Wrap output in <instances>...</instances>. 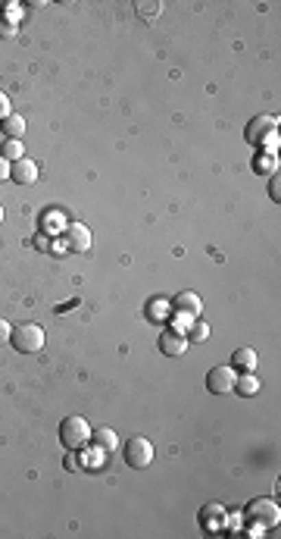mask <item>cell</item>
<instances>
[{
  "label": "cell",
  "instance_id": "1",
  "mask_svg": "<svg viewBox=\"0 0 281 539\" xmlns=\"http://www.w3.org/2000/svg\"><path fill=\"white\" fill-rule=\"evenodd\" d=\"M244 518H247V527H253V533H262L266 527H278L281 508L272 498H253L244 508Z\"/></svg>",
  "mask_w": 281,
  "mask_h": 539
},
{
  "label": "cell",
  "instance_id": "2",
  "mask_svg": "<svg viewBox=\"0 0 281 539\" xmlns=\"http://www.w3.org/2000/svg\"><path fill=\"white\" fill-rule=\"evenodd\" d=\"M60 442H63L69 452H78V448H84L88 442H91V426H88V420L78 417V414L66 417L63 424H60Z\"/></svg>",
  "mask_w": 281,
  "mask_h": 539
},
{
  "label": "cell",
  "instance_id": "3",
  "mask_svg": "<svg viewBox=\"0 0 281 539\" xmlns=\"http://www.w3.org/2000/svg\"><path fill=\"white\" fill-rule=\"evenodd\" d=\"M10 345L19 351V355H35L44 348V329L38 323H22L10 333Z\"/></svg>",
  "mask_w": 281,
  "mask_h": 539
},
{
  "label": "cell",
  "instance_id": "4",
  "mask_svg": "<svg viewBox=\"0 0 281 539\" xmlns=\"http://www.w3.org/2000/svg\"><path fill=\"white\" fill-rule=\"evenodd\" d=\"M122 458H125V464L132 470H144L154 461V446H150V439H144V436H132V439L125 442V448H122Z\"/></svg>",
  "mask_w": 281,
  "mask_h": 539
},
{
  "label": "cell",
  "instance_id": "5",
  "mask_svg": "<svg viewBox=\"0 0 281 539\" xmlns=\"http://www.w3.org/2000/svg\"><path fill=\"white\" fill-rule=\"evenodd\" d=\"M234 380H238V373H234L232 367L219 364V367H212L210 373H206V389H210L212 395H228V392L234 389Z\"/></svg>",
  "mask_w": 281,
  "mask_h": 539
},
{
  "label": "cell",
  "instance_id": "6",
  "mask_svg": "<svg viewBox=\"0 0 281 539\" xmlns=\"http://www.w3.org/2000/svg\"><path fill=\"white\" fill-rule=\"evenodd\" d=\"M269 132H278V116L262 113L256 120H250V126L244 129V138H247V144H260Z\"/></svg>",
  "mask_w": 281,
  "mask_h": 539
},
{
  "label": "cell",
  "instance_id": "7",
  "mask_svg": "<svg viewBox=\"0 0 281 539\" xmlns=\"http://www.w3.org/2000/svg\"><path fill=\"white\" fill-rule=\"evenodd\" d=\"M10 179L16 185H35L38 182V164L35 160H28V157H19L10 164Z\"/></svg>",
  "mask_w": 281,
  "mask_h": 539
},
{
  "label": "cell",
  "instance_id": "8",
  "mask_svg": "<svg viewBox=\"0 0 281 539\" xmlns=\"http://www.w3.org/2000/svg\"><path fill=\"white\" fill-rule=\"evenodd\" d=\"M160 351L169 358H178L188 351V339H184V333H178L175 327L172 329H162L160 333Z\"/></svg>",
  "mask_w": 281,
  "mask_h": 539
},
{
  "label": "cell",
  "instance_id": "9",
  "mask_svg": "<svg viewBox=\"0 0 281 539\" xmlns=\"http://www.w3.org/2000/svg\"><path fill=\"white\" fill-rule=\"evenodd\" d=\"M66 248L69 251H88L91 248V232L84 223H66Z\"/></svg>",
  "mask_w": 281,
  "mask_h": 539
},
{
  "label": "cell",
  "instance_id": "10",
  "mask_svg": "<svg viewBox=\"0 0 281 539\" xmlns=\"http://www.w3.org/2000/svg\"><path fill=\"white\" fill-rule=\"evenodd\" d=\"M228 367H232L234 373H253V370H256V351H253L250 345L234 348L232 364H228Z\"/></svg>",
  "mask_w": 281,
  "mask_h": 539
},
{
  "label": "cell",
  "instance_id": "11",
  "mask_svg": "<svg viewBox=\"0 0 281 539\" xmlns=\"http://www.w3.org/2000/svg\"><path fill=\"white\" fill-rule=\"evenodd\" d=\"M172 307H175V314L200 317V311H204V301H200V295H197V292H182V295H175Z\"/></svg>",
  "mask_w": 281,
  "mask_h": 539
},
{
  "label": "cell",
  "instance_id": "12",
  "mask_svg": "<svg viewBox=\"0 0 281 539\" xmlns=\"http://www.w3.org/2000/svg\"><path fill=\"white\" fill-rule=\"evenodd\" d=\"M197 520H200L204 527H210V530H216V527L228 524V511H225L222 505H204L200 514H197Z\"/></svg>",
  "mask_w": 281,
  "mask_h": 539
},
{
  "label": "cell",
  "instance_id": "13",
  "mask_svg": "<svg viewBox=\"0 0 281 539\" xmlns=\"http://www.w3.org/2000/svg\"><path fill=\"white\" fill-rule=\"evenodd\" d=\"M91 439L97 442V448H103V452H112V448H119V436L112 433L110 426H100V430H91Z\"/></svg>",
  "mask_w": 281,
  "mask_h": 539
},
{
  "label": "cell",
  "instance_id": "14",
  "mask_svg": "<svg viewBox=\"0 0 281 539\" xmlns=\"http://www.w3.org/2000/svg\"><path fill=\"white\" fill-rule=\"evenodd\" d=\"M232 392L250 398V395H256V392H260V380H256L253 373H244V376H238V380H234V389Z\"/></svg>",
  "mask_w": 281,
  "mask_h": 539
},
{
  "label": "cell",
  "instance_id": "15",
  "mask_svg": "<svg viewBox=\"0 0 281 539\" xmlns=\"http://www.w3.org/2000/svg\"><path fill=\"white\" fill-rule=\"evenodd\" d=\"M0 129H3V135H7V138H16V142H19L22 135H25V120H22V116H16V113H10L7 120L0 122Z\"/></svg>",
  "mask_w": 281,
  "mask_h": 539
},
{
  "label": "cell",
  "instance_id": "16",
  "mask_svg": "<svg viewBox=\"0 0 281 539\" xmlns=\"http://www.w3.org/2000/svg\"><path fill=\"white\" fill-rule=\"evenodd\" d=\"M256 173H262V176H275V173H278V154H260L256 157Z\"/></svg>",
  "mask_w": 281,
  "mask_h": 539
},
{
  "label": "cell",
  "instance_id": "17",
  "mask_svg": "<svg viewBox=\"0 0 281 539\" xmlns=\"http://www.w3.org/2000/svg\"><path fill=\"white\" fill-rule=\"evenodd\" d=\"M206 336H210V327H206V323H200V320H191L188 336H184V339H188V342H204Z\"/></svg>",
  "mask_w": 281,
  "mask_h": 539
},
{
  "label": "cell",
  "instance_id": "18",
  "mask_svg": "<svg viewBox=\"0 0 281 539\" xmlns=\"http://www.w3.org/2000/svg\"><path fill=\"white\" fill-rule=\"evenodd\" d=\"M166 314H169V301H154V305H147V317L154 320V323H162L166 320Z\"/></svg>",
  "mask_w": 281,
  "mask_h": 539
},
{
  "label": "cell",
  "instance_id": "19",
  "mask_svg": "<svg viewBox=\"0 0 281 539\" xmlns=\"http://www.w3.org/2000/svg\"><path fill=\"white\" fill-rule=\"evenodd\" d=\"M0 154L7 157L10 164H13V160H19V157H25V154H22V144L16 142V138H7V144H3V151H0Z\"/></svg>",
  "mask_w": 281,
  "mask_h": 539
},
{
  "label": "cell",
  "instance_id": "20",
  "mask_svg": "<svg viewBox=\"0 0 281 539\" xmlns=\"http://www.w3.org/2000/svg\"><path fill=\"white\" fill-rule=\"evenodd\" d=\"M256 148H262L266 154H278V132H269L266 138H262V142L256 144Z\"/></svg>",
  "mask_w": 281,
  "mask_h": 539
},
{
  "label": "cell",
  "instance_id": "21",
  "mask_svg": "<svg viewBox=\"0 0 281 539\" xmlns=\"http://www.w3.org/2000/svg\"><path fill=\"white\" fill-rule=\"evenodd\" d=\"M269 198H272V201H281V176H278V173H275L272 182H269Z\"/></svg>",
  "mask_w": 281,
  "mask_h": 539
},
{
  "label": "cell",
  "instance_id": "22",
  "mask_svg": "<svg viewBox=\"0 0 281 539\" xmlns=\"http://www.w3.org/2000/svg\"><path fill=\"white\" fill-rule=\"evenodd\" d=\"M13 35H16V25L7 16H0V38H13Z\"/></svg>",
  "mask_w": 281,
  "mask_h": 539
},
{
  "label": "cell",
  "instance_id": "23",
  "mask_svg": "<svg viewBox=\"0 0 281 539\" xmlns=\"http://www.w3.org/2000/svg\"><path fill=\"white\" fill-rule=\"evenodd\" d=\"M10 113H13V107H10V98H7V94H3V91H0V122L7 120Z\"/></svg>",
  "mask_w": 281,
  "mask_h": 539
},
{
  "label": "cell",
  "instance_id": "24",
  "mask_svg": "<svg viewBox=\"0 0 281 539\" xmlns=\"http://www.w3.org/2000/svg\"><path fill=\"white\" fill-rule=\"evenodd\" d=\"M66 470H72V474H75V470H82V458H75V452H69L66 454Z\"/></svg>",
  "mask_w": 281,
  "mask_h": 539
},
{
  "label": "cell",
  "instance_id": "25",
  "mask_svg": "<svg viewBox=\"0 0 281 539\" xmlns=\"http://www.w3.org/2000/svg\"><path fill=\"white\" fill-rule=\"evenodd\" d=\"M138 13H140V16H147V19H150V16L160 13V3H138Z\"/></svg>",
  "mask_w": 281,
  "mask_h": 539
},
{
  "label": "cell",
  "instance_id": "26",
  "mask_svg": "<svg viewBox=\"0 0 281 539\" xmlns=\"http://www.w3.org/2000/svg\"><path fill=\"white\" fill-rule=\"evenodd\" d=\"M44 229H60V213H44Z\"/></svg>",
  "mask_w": 281,
  "mask_h": 539
},
{
  "label": "cell",
  "instance_id": "27",
  "mask_svg": "<svg viewBox=\"0 0 281 539\" xmlns=\"http://www.w3.org/2000/svg\"><path fill=\"white\" fill-rule=\"evenodd\" d=\"M10 333H13V327H10L7 320H0V345H7L10 342Z\"/></svg>",
  "mask_w": 281,
  "mask_h": 539
},
{
  "label": "cell",
  "instance_id": "28",
  "mask_svg": "<svg viewBox=\"0 0 281 539\" xmlns=\"http://www.w3.org/2000/svg\"><path fill=\"white\" fill-rule=\"evenodd\" d=\"M3 179H10V160L0 154V182H3Z\"/></svg>",
  "mask_w": 281,
  "mask_h": 539
},
{
  "label": "cell",
  "instance_id": "29",
  "mask_svg": "<svg viewBox=\"0 0 281 539\" xmlns=\"http://www.w3.org/2000/svg\"><path fill=\"white\" fill-rule=\"evenodd\" d=\"M35 248H38V251H47V248H50V245H47V239H44V235H38V239H35Z\"/></svg>",
  "mask_w": 281,
  "mask_h": 539
},
{
  "label": "cell",
  "instance_id": "30",
  "mask_svg": "<svg viewBox=\"0 0 281 539\" xmlns=\"http://www.w3.org/2000/svg\"><path fill=\"white\" fill-rule=\"evenodd\" d=\"M0 223H3V207H0Z\"/></svg>",
  "mask_w": 281,
  "mask_h": 539
}]
</instances>
